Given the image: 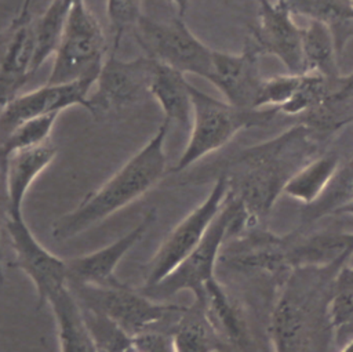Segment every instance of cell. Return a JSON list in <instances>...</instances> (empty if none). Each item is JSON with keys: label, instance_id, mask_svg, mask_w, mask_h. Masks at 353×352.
I'll use <instances>...</instances> for the list:
<instances>
[{"label": "cell", "instance_id": "83f0119b", "mask_svg": "<svg viewBox=\"0 0 353 352\" xmlns=\"http://www.w3.org/2000/svg\"><path fill=\"white\" fill-rule=\"evenodd\" d=\"M132 338L143 352H175L170 331H149Z\"/></svg>", "mask_w": 353, "mask_h": 352}, {"label": "cell", "instance_id": "f546056e", "mask_svg": "<svg viewBox=\"0 0 353 352\" xmlns=\"http://www.w3.org/2000/svg\"><path fill=\"white\" fill-rule=\"evenodd\" d=\"M32 3H33V0H22V4L14 18V22H23V21H28L32 18V15H30Z\"/></svg>", "mask_w": 353, "mask_h": 352}, {"label": "cell", "instance_id": "836d02e7", "mask_svg": "<svg viewBox=\"0 0 353 352\" xmlns=\"http://www.w3.org/2000/svg\"><path fill=\"white\" fill-rule=\"evenodd\" d=\"M350 123H353V113L350 116H347L346 119H343L342 121H336L335 126H334V130H339V128H342V127H345V126H347Z\"/></svg>", "mask_w": 353, "mask_h": 352}, {"label": "cell", "instance_id": "d6a6232c", "mask_svg": "<svg viewBox=\"0 0 353 352\" xmlns=\"http://www.w3.org/2000/svg\"><path fill=\"white\" fill-rule=\"evenodd\" d=\"M6 282L4 276V261H3V248H1V239H0V284Z\"/></svg>", "mask_w": 353, "mask_h": 352}, {"label": "cell", "instance_id": "603a6c76", "mask_svg": "<svg viewBox=\"0 0 353 352\" xmlns=\"http://www.w3.org/2000/svg\"><path fill=\"white\" fill-rule=\"evenodd\" d=\"M291 15H301L309 21L327 23L334 37L338 30H347L353 25V0H276Z\"/></svg>", "mask_w": 353, "mask_h": 352}, {"label": "cell", "instance_id": "2e32d148", "mask_svg": "<svg viewBox=\"0 0 353 352\" xmlns=\"http://www.w3.org/2000/svg\"><path fill=\"white\" fill-rule=\"evenodd\" d=\"M149 94L163 110V119L189 131L192 123L190 83L183 73L156 61Z\"/></svg>", "mask_w": 353, "mask_h": 352}, {"label": "cell", "instance_id": "30bf717a", "mask_svg": "<svg viewBox=\"0 0 353 352\" xmlns=\"http://www.w3.org/2000/svg\"><path fill=\"white\" fill-rule=\"evenodd\" d=\"M14 253V265L33 283L36 290V309L48 305L50 298L68 286L66 260L48 251L32 233L22 215L6 214L4 221Z\"/></svg>", "mask_w": 353, "mask_h": 352}, {"label": "cell", "instance_id": "4fadbf2b", "mask_svg": "<svg viewBox=\"0 0 353 352\" xmlns=\"http://www.w3.org/2000/svg\"><path fill=\"white\" fill-rule=\"evenodd\" d=\"M156 208L148 210L130 232L92 253L66 260L68 286L108 287L121 284L114 271L124 255L145 236L156 221Z\"/></svg>", "mask_w": 353, "mask_h": 352}, {"label": "cell", "instance_id": "8fae6325", "mask_svg": "<svg viewBox=\"0 0 353 352\" xmlns=\"http://www.w3.org/2000/svg\"><path fill=\"white\" fill-rule=\"evenodd\" d=\"M262 52L248 39L241 52L214 50L208 81L219 90L225 101L240 109H258V99L265 77L261 75Z\"/></svg>", "mask_w": 353, "mask_h": 352}, {"label": "cell", "instance_id": "44dd1931", "mask_svg": "<svg viewBox=\"0 0 353 352\" xmlns=\"http://www.w3.org/2000/svg\"><path fill=\"white\" fill-rule=\"evenodd\" d=\"M338 168L339 159L335 155L313 157L287 181L283 193L306 206H313L324 195Z\"/></svg>", "mask_w": 353, "mask_h": 352}, {"label": "cell", "instance_id": "cb8c5ba5", "mask_svg": "<svg viewBox=\"0 0 353 352\" xmlns=\"http://www.w3.org/2000/svg\"><path fill=\"white\" fill-rule=\"evenodd\" d=\"M58 116V113H54L25 121L0 141V184L3 182L4 168L10 155L50 141Z\"/></svg>", "mask_w": 353, "mask_h": 352}, {"label": "cell", "instance_id": "3957f363", "mask_svg": "<svg viewBox=\"0 0 353 352\" xmlns=\"http://www.w3.org/2000/svg\"><path fill=\"white\" fill-rule=\"evenodd\" d=\"M192 123L185 149L172 173H182L228 145L241 130L266 126L279 113L276 108L240 109L216 99L190 84Z\"/></svg>", "mask_w": 353, "mask_h": 352}, {"label": "cell", "instance_id": "9a60e30c", "mask_svg": "<svg viewBox=\"0 0 353 352\" xmlns=\"http://www.w3.org/2000/svg\"><path fill=\"white\" fill-rule=\"evenodd\" d=\"M55 156L57 146L51 141L10 155L1 182L6 197V214H23V200L30 185L51 164Z\"/></svg>", "mask_w": 353, "mask_h": 352}, {"label": "cell", "instance_id": "9c48e42d", "mask_svg": "<svg viewBox=\"0 0 353 352\" xmlns=\"http://www.w3.org/2000/svg\"><path fill=\"white\" fill-rule=\"evenodd\" d=\"M156 61L148 55L121 59L109 54L88 97L87 112L99 119L138 105L150 97L149 87Z\"/></svg>", "mask_w": 353, "mask_h": 352}, {"label": "cell", "instance_id": "484cf974", "mask_svg": "<svg viewBox=\"0 0 353 352\" xmlns=\"http://www.w3.org/2000/svg\"><path fill=\"white\" fill-rule=\"evenodd\" d=\"M353 199V159L345 166H339L324 195L313 204L312 218L331 215L341 204Z\"/></svg>", "mask_w": 353, "mask_h": 352}, {"label": "cell", "instance_id": "e0dca14e", "mask_svg": "<svg viewBox=\"0 0 353 352\" xmlns=\"http://www.w3.org/2000/svg\"><path fill=\"white\" fill-rule=\"evenodd\" d=\"M48 305L57 324L59 352H99L81 305L69 286L54 294Z\"/></svg>", "mask_w": 353, "mask_h": 352}, {"label": "cell", "instance_id": "5bb4252c", "mask_svg": "<svg viewBox=\"0 0 353 352\" xmlns=\"http://www.w3.org/2000/svg\"><path fill=\"white\" fill-rule=\"evenodd\" d=\"M302 32L294 15L279 3L258 0V22L252 41L262 54L277 57L288 73H302Z\"/></svg>", "mask_w": 353, "mask_h": 352}, {"label": "cell", "instance_id": "277c9868", "mask_svg": "<svg viewBox=\"0 0 353 352\" xmlns=\"http://www.w3.org/2000/svg\"><path fill=\"white\" fill-rule=\"evenodd\" d=\"M248 226V215L240 200L229 196L196 248L161 282L141 290L153 300H167L181 291H190L194 300L201 298L208 282L215 279V265L221 248L232 232H241Z\"/></svg>", "mask_w": 353, "mask_h": 352}, {"label": "cell", "instance_id": "7c38bea8", "mask_svg": "<svg viewBox=\"0 0 353 352\" xmlns=\"http://www.w3.org/2000/svg\"><path fill=\"white\" fill-rule=\"evenodd\" d=\"M95 81L81 80L65 84H44L32 91L18 94L0 110V141L19 124L81 106L87 110L88 97Z\"/></svg>", "mask_w": 353, "mask_h": 352}, {"label": "cell", "instance_id": "8992f818", "mask_svg": "<svg viewBox=\"0 0 353 352\" xmlns=\"http://www.w3.org/2000/svg\"><path fill=\"white\" fill-rule=\"evenodd\" d=\"M106 52L108 44L101 23L85 1L77 0L52 54V68L46 83L95 81L109 55Z\"/></svg>", "mask_w": 353, "mask_h": 352}, {"label": "cell", "instance_id": "d4e9b609", "mask_svg": "<svg viewBox=\"0 0 353 352\" xmlns=\"http://www.w3.org/2000/svg\"><path fill=\"white\" fill-rule=\"evenodd\" d=\"M106 15L112 35V51L116 54L125 33L134 32L142 18V0H106Z\"/></svg>", "mask_w": 353, "mask_h": 352}, {"label": "cell", "instance_id": "ffe728a7", "mask_svg": "<svg viewBox=\"0 0 353 352\" xmlns=\"http://www.w3.org/2000/svg\"><path fill=\"white\" fill-rule=\"evenodd\" d=\"M270 337L273 352H306V313L288 290L277 300L272 312Z\"/></svg>", "mask_w": 353, "mask_h": 352}, {"label": "cell", "instance_id": "ba28073f", "mask_svg": "<svg viewBox=\"0 0 353 352\" xmlns=\"http://www.w3.org/2000/svg\"><path fill=\"white\" fill-rule=\"evenodd\" d=\"M229 192L228 177L218 174L207 197L176 224L153 257L142 266V290L161 282L196 248L223 207Z\"/></svg>", "mask_w": 353, "mask_h": 352}, {"label": "cell", "instance_id": "f1b7e54d", "mask_svg": "<svg viewBox=\"0 0 353 352\" xmlns=\"http://www.w3.org/2000/svg\"><path fill=\"white\" fill-rule=\"evenodd\" d=\"M353 95V70L346 75L342 76L338 81V84L335 86V88L332 90L328 102H338V101H343L349 97Z\"/></svg>", "mask_w": 353, "mask_h": 352}, {"label": "cell", "instance_id": "7402d4cb", "mask_svg": "<svg viewBox=\"0 0 353 352\" xmlns=\"http://www.w3.org/2000/svg\"><path fill=\"white\" fill-rule=\"evenodd\" d=\"M327 320L338 346L353 338V266H341L336 275L327 304Z\"/></svg>", "mask_w": 353, "mask_h": 352}, {"label": "cell", "instance_id": "1f68e13d", "mask_svg": "<svg viewBox=\"0 0 353 352\" xmlns=\"http://www.w3.org/2000/svg\"><path fill=\"white\" fill-rule=\"evenodd\" d=\"M336 214H347V215H353V199L341 204L338 208L334 210V213L331 215H336Z\"/></svg>", "mask_w": 353, "mask_h": 352}, {"label": "cell", "instance_id": "ac0fdd59", "mask_svg": "<svg viewBox=\"0 0 353 352\" xmlns=\"http://www.w3.org/2000/svg\"><path fill=\"white\" fill-rule=\"evenodd\" d=\"M338 48L332 29L320 21H309L302 32V73L324 77L332 87L338 84ZM331 90V92H332Z\"/></svg>", "mask_w": 353, "mask_h": 352}, {"label": "cell", "instance_id": "7a4b0ae2", "mask_svg": "<svg viewBox=\"0 0 353 352\" xmlns=\"http://www.w3.org/2000/svg\"><path fill=\"white\" fill-rule=\"evenodd\" d=\"M165 119L154 134L108 181L88 193L73 210L57 218L51 235L59 242L79 236L152 190L167 173Z\"/></svg>", "mask_w": 353, "mask_h": 352}, {"label": "cell", "instance_id": "6da1fadb", "mask_svg": "<svg viewBox=\"0 0 353 352\" xmlns=\"http://www.w3.org/2000/svg\"><path fill=\"white\" fill-rule=\"evenodd\" d=\"M316 144L307 124H296L280 135L236 153L219 174L255 226L273 208L287 181L314 156Z\"/></svg>", "mask_w": 353, "mask_h": 352}, {"label": "cell", "instance_id": "4316f807", "mask_svg": "<svg viewBox=\"0 0 353 352\" xmlns=\"http://www.w3.org/2000/svg\"><path fill=\"white\" fill-rule=\"evenodd\" d=\"M302 79L303 73H287L265 79L259 92L258 109L276 108L280 110L294 98L302 84Z\"/></svg>", "mask_w": 353, "mask_h": 352}, {"label": "cell", "instance_id": "5b68a950", "mask_svg": "<svg viewBox=\"0 0 353 352\" xmlns=\"http://www.w3.org/2000/svg\"><path fill=\"white\" fill-rule=\"evenodd\" d=\"M69 289L83 308L105 316L131 338L149 331H170L185 308L153 300L124 283Z\"/></svg>", "mask_w": 353, "mask_h": 352}, {"label": "cell", "instance_id": "52a82bcc", "mask_svg": "<svg viewBox=\"0 0 353 352\" xmlns=\"http://www.w3.org/2000/svg\"><path fill=\"white\" fill-rule=\"evenodd\" d=\"M145 55L183 75H196L208 80L212 69L214 48L203 43L185 23L175 17L168 21L142 15L132 32Z\"/></svg>", "mask_w": 353, "mask_h": 352}, {"label": "cell", "instance_id": "d6986e66", "mask_svg": "<svg viewBox=\"0 0 353 352\" xmlns=\"http://www.w3.org/2000/svg\"><path fill=\"white\" fill-rule=\"evenodd\" d=\"M170 333L175 352H222L228 348L196 300L183 308Z\"/></svg>", "mask_w": 353, "mask_h": 352}, {"label": "cell", "instance_id": "4dcf8cb0", "mask_svg": "<svg viewBox=\"0 0 353 352\" xmlns=\"http://www.w3.org/2000/svg\"><path fill=\"white\" fill-rule=\"evenodd\" d=\"M165 1L174 7L178 17L185 18V15L189 10V6H190V0H165Z\"/></svg>", "mask_w": 353, "mask_h": 352}]
</instances>
